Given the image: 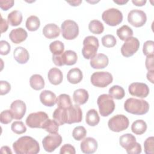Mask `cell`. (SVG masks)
I'll return each instance as SVG.
<instances>
[{
	"mask_svg": "<svg viewBox=\"0 0 154 154\" xmlns=\"http://www.w3.org/2000/svg\"><path fill=\"white\" fill-rule=\"evenodd\" d=\"M13 148L16 154H37L40 152L38 143L29 136L18 138L13 144Z\"/></svg>",
	"mask_w": 154,
	"mask_h": 154,
	"instance_id": "6da1fadb",
	"label": "cell"
},
{
	"mask_svg": "<svg viewBox=\"0 0 154 154\" xmlns=\"http://www.w3.org/2000/svg\"><path fill=\"white\" fill-rule=\"evenodd\" d=\"M124 109L132 114L143 115L149 111V104L145 100L130 97L125 101Z\"/></svg>",
	"mask_w": 154,
	"mask_h": 154,
	"instance_id": "7a4b0ae2",
	"label": "cell"
},
{
	"mask_svg": "<svg viewBox=\"0 0 154 154\" xmlns=\"http://www.w3.org/2000/svg\"><path fill=\"white\" fill-rule=\"evenodd\" d=\"M120 145L128 154H139L141 153V146L136 141V138L131 134H125L119 138Z\"/></svg>",
	"mask_w": 154,
	"mask_h": 154,
	"instance_id": "3957f363",
	"label": "cell"
},
{
	"mask_svg": "<svg viewBox=\"0 0 154 154\" xmlns=\"http://www.w3.org/2000/svg\"><path fill=\"white\" fill-rule=\"evenodd\" d=\"M99 46L97 38L93 35L86 37L83 41L82 54L83 57L87 60L91 59L96 55Z\"/></svg>",
	"mask_w": 154,
	"mask_h": 154,
	"instance_id": "277c9868",
	"label": "cell"
},
{
	"mask_svg": "<svg viewBox=\"0 0 154 154\" xmlns=\"http://www.w3.org/2000/svg\"><path fill=\"white\" fill-rule=\"evenodd\" d=\"M97 103L99 112L103 117L108 116L115 109V103L113 98L107 94L100 95L97 98Z\"/></svg>",
	"mask_w": 154,
	"mask_h": 154,
	"instance_id": "5b68a950",
	"label": "cell"
},
{
	"mask_svg": "<svg viewBox=\"0 0 154 154\" xmlns=\"http://www.w3.org/2000/svg\"><path fill=\"white\" fill-rule=\"evenodd\" d=\"M102 19L108 25L114 26L120 24L123 20V14L118 9L111 8L104 11Z\"/></svg>",
	"mask_w": 154,
	"mask_h": 154,
	"instance_id": "8992f818",
	"label": "cell"
},
{
	"mask_svg": "<svg viewBox=\"0 0 154 154\" xmlns=\"http://www.w3.org/2000/svg\"><path fill=\"white\" fill-rule=\"evenodd\" d=\"M129 125V119L123 114H117L108 120V126L109 129L116 132H119L126 129Z\"/></svg>",
	"mask_w": 154,
	"mask_h": 154,
	"instance_id": "52a82bcc",
	"label": "cell"
},
{
	"mask_svg": "<svg viewBox=\"0 0 154 154\" xmlns=\"http://www.w3.org/2000/svg\"><path fill=\"white\" fill-rule=\"evenodd\" d=\"M61 29L62 36L66 40H73L79 34V26L72 20H64L61 24Z\"/></svg>",
	"mask_w": 154,
	"mask_h": 154,
	"instance_id": "ba28073f",
	"label": "cell"
},
{
	"mask_svg": "<svg viewBox=\"0 0 154 154\" xmlns=\"http://www.w3.org/2000/svg\"><path fill=\"white\" fill-rule=\"evenodd\" d=\"M49 119L48 115L43 111H38L29 114L26 119V125L31 128H42Z\"/></svg>",
	"mask_w": 154,
	"mask_h": 154,
	"instance_id": "9c48e42d",
	"label": "cell"
},
{
	"mask_svg": "<svg viewBox=\"0 0 154 154\" xmlns=\"http://www.w3.org/2000/svg\"><path fill=\"white\" fill-rule=\"evenodd\" d=\"M90 81L94 86L104 88L112 82L113 77L108 72H96L91 75Z\"/></svg>",
	"mask_w": 154,
	"mask_h": 154,
	"instance_id": "30bf717a",
	"label": "cell"
},
{
	"mask_svg": "<svg viewBox=\"0 0 154 154\" xmlns=\"http://www.w3.org/2000/svg\"><path fill=\"white\" fill-rule=\"evenodd\" d=\"M62 143V137L58 134H51L46 136L42 140L43 149L48 152L54 151Z\"/></svg>",
	"mask_w": 154,
	"mask_h": 154,
	"instance_id": "8fae6325",
	"label": "cell"
},
{
	"mask_svg": "<svg viewBox=\"0 0 154 154\" xmlns=\"http://www.w3.org/2000/svg\"><path fill=\"white\" fill-rule=\"evenodd\" d=\"M140 42L136 37H131L125 40V43L122 46L121 53L125 57L132 56L139 49Z\"/></svg>",
	"mask_w": 154,
	"mask_h": 154,
	"instance_id": "7c38bea8",
	"label": "cell"
},
{
	"mask_svg": "<svg viewBox=\"0 0 154 154\" xmlns=\"http://www.w3.org/2000/svg\"><path fill=\"white\" fill-rule=\"evenodd\" d=\"M128 21L132 26L138 28L144 25L147 21V16L143 11L134 9L129 12Z\"/></svg>",
	"mask_w": 154,
	"mask_h": 154,
	"instance_id": "4fadbf2b",
	"label": "cell"
},
{
	"mask_svg": "<svg viewBox=\"0 0 154 154\" xmlns=\"http://www.w3.org/2000/svg\"><path fill=\"white\" fill-rule=\"evenodd\" d=\"M131 95L140 98L146 97L149 93V88L147 84L143 82H133L128 87Z\"/></svg>",
	"mask_w": 154,
	"mask_h": 154,
	"instance_id": "5bb4252c",
	"label": "cell"
},
{
	"mask_svg": "<svg viewBox=\"0 0 154 154\" xmlns=\"http://www.w3.org/2000/svg\"><path fill=\"white\" fill-rule=\"evenodd\" d=\"M82 119V112L79 105H72L66 109V123H79Z\"/></svg>",
	"mask_w": 154,
	"mask_h": 154,
	"instance_id": "9a60e30c",
	"label": "cell"
},
{
	"mask_svg": "<svg viewBox=\"0 0 154 154\" xmlns=\"http://www.w3.org/2000/svg\"><path fill=\"white\" fill-rule=\"evenodd\" d=\"M10 110L13 116V119L20 120L25 114L26 110V104L21 100H16L11 103Z\"/></svg>",
	"mask_w": 154,
	"mask_h": 154,
	"instance_id": "2e32d148",
	"label": "cell"
},
{
	"mask_svg": "<svg viewBox=\"0 0 154 154\" xmlns=\"http://www.w3.org/2000/svg\"><path fill=\"white\" fill-rule=\"evenodd\" d=\"M97 142L92 137H87L81 143V150L84 153L91 154L94 153L97 149Z\"/></svg>",
	"mask_w": 154,
	"mask_h": 154,
	"instance_id": "e0dca14e",
	"label": "cell"
},
{
	"mask_svg": "<svg viewBox=\"0 0 154 154\" xmlns=\"http://www.w3.org/2000/svg\"><path fill=\"white\" fill-rule=\"evenodd\" d=\"M109 63L108 57L102 53L96 54L90 60V66L92 68L96 69H104L106 67Z\"/></svg>",
	"mask_w": 154,
	"mask_h": 154,
	"instance_id": "ac0fdd59",
	"label": "cell"
},
{
	"mask_svg": "<svg viewBox=\"0 0 154 154\" xmlns=\"http://www.w3.org/2000/svg\"><path fill=\"white\" fill-rule=\"evenodd\" d=\"M28 37V33L25 29L22 28L13 29L9 34V38L11 41L16 44H19L26 40Z\"/></svg>",
	"mask_w": 154,
	"mask_h": 154,
	"instance_id": "d6986e66",
	"label": "cell"
},
{
	"mask_svg": "<svg viewBox=\"0 0 154 154\" xmlns=\"http://www.w3.org/2000/svg\"><path fill=\"white\" fill-rule=\"evenodd\" d=\"M40 100L45 106L52 107L57 103V97L54 93L50 90H43L40 94Z\"/></svg>",
	"mask_w": 154,
	"mask_h": 154,
	"instance_id": "ffe728a7",
	"label": "cell"
},
{
	"mask_svg": "<svg viewBox=\"0 0 154 154\" xmlns=\"http://www.w3.org/2000/svg\"><path fill=\"white\" fill-rule=\"evenodd\" d=\"M42 32L46 38L52 39L59 36L60 29L58 26L55 23H49L43 27Z\"/></svg>",
	"mask_w": 154,
	"mask_h": 154,
	"instance_id": "44dd1931",
	"label": "cell"
},
{
	"mask_svg": "<svg viewBox=\"0 0 154 154\" xmlns=\"http://www.w3.org/2000/svg\"><path fill=\"white\" fill-rule=\"evenodd\" d=\"M13 56L15 60L19 64H25L29 58L28 51L21 46L15 48L13 52Z\"/></svg>",
	"mask_w": 154,
	"mask_h": 154,
	"instance_id": "7402d4cb",
	"label": "cell"
},
{
	"mask_svg": "<svg viewBox=\"0 0 154 154\" xmlns=\"http://www.w3.org/2000/svg\"><path fill=\"white\" fill-rule=\"evenodd\" d=\"M48 78L51 84L57 85L63 81V75L62 72L57 67L51 69L48 73Z\"/></svg>",
	"mask_w": 154,
	"mask_h": 154,
	"instance_id": "603a6c76",
	"label": "cell"
},
{
	"mask_svg": "<svg viewBox=\"0 0 154 154\" xmlns=\"http://www.w3.org/2000/svg\"><path fill=\"white\" fill-rule=\"evenodd\" d=\"M61 60L63 66L74 65L78 60L76 53L72 50H67L61 55Z\"/></svg>",
	"mask_w": 154,
	"mask_h": 154,
	"instance_id": "cb8c5ba5",
	"label": "cell"
},
{
	"mask_svg": "<svg viewBox=\"0 0 154 154\" xmlns=\"http://www.w3.org/2000/svg\"><path fill=\"white\" fill-rule=\"evenodd\" d=\"M89 97L88 91L83 88L76 90L73 94V100L77 105H83L85 103Z\"/></svg>",
	"mask_w": 154,
	"mask_h": 154,
	"instance_id": "d4e9b609",
	"label": "cell"
},
{
	"mask_svg": "<svg viewBox=\"0 0 154 154\" xmlns=\"http://www.w3.org/2000/svg\"><path fill=\"white\" fill-rule=\"evenodd\" d=\"M83 75L81 70L78 68L71 69L67 73V81L73 84H78L82 79Z\"/></svg>",
	"mask_w": 154,
	"mask_h": 154,
	"instance_id": "484cf974",
	"label": "cell"
},
{
	"mask_svg": "<svg viewBox=\"0 0 154 154\" xmlns=\"http://www.w3.org/2000/svg\"><path fill=\"white\" fill-rule=\"evenodd\" d=\"M29 84L34 90H40L44 88L45 81L40 75L34 74L29 78Z\"/></svg>",
	"mask_w": 154,
	"mask_h": 154,
	"instance_id": "4316f807",
	"label": "cell"
},
{
	"mask_svg": "<svg viewBox=\"0 0 154 154\" xmlns=\"http://www.w3.org/2000/svg\"><path fill=\"white\" fill-rule=\"evenodd\" d=\"M22 14L20 11L14 10L10 12L7 16L8 23L13 26H16L19 25L22 22Z\"/></svg>",
	"mask_w": 154,
	"mask_h": 154,
	"instance_id": "83f0119b",
	"label": "cell"
},
{
	"mask_svg": "<svg viewBox=\"0 0 154 154\" xmlns=\"http://www.w3.org/2000/svg\"><path fill=\"white\" fill-rule=\"evenodd\" d=\"M99 116L95 109H91L87 111L85 116V122L87 125L90 126H95L99 123Z\"/></svg>",
	"mask_w": 154,
	"mask_h": 154,
	"instance_id": "f1b7e54d",
	"label": "cell"
},
{
	"mask_svg": "<svg viewBox=\"0 0 154 154\" xmlns=\"http://www.w3.org/2000/svg\"><path fill=\"white\" fill-rule=\"evenodd\" d=\"M66 109L58 107L53 112V119L58 123L59 126L66 123Z\"/></svg>",
	"mask_w": 154,
	"mask_h": 154,
	"instance_id": "f546056e",
	"label": "cell"
},
{
	"mask_svg": "<svg viewBox=\"0 0 154 154\" xmlns=\"http://www.w3.org/2000/svg\"><path fill=\"white\" fill-rule=\"evenodd\" d=\"M147 128L146 123L143 120H137L131 125V130L136 135H142L146 132Z\"/></svg>",
	"mask_w": 154,
	"mask_h": 154,
	"instance_id": "4dcf8cb0",
	"label": "cell"
},
{
	"mask_svg": "<svg viewBox=\"0 0 154 154\" xmlns=\"http://www.w3.org/2000/svg\"><path fill=\"white\" fill-rule=\"evenodd\" d=\"M40 25V21L36 16L32 15L28 17L26 20V28L29 31H35L38 29Z\"/></svg>",
	"mask_w": 154,
	"mask_h": 154,
	"instance_id": "1f68e13d",
	"label": "cell"
},
{
	"mask_svg": "<svg viewBox=\"0 0 154 154\" xmlns=\"http://www.w3.org/2000/svg\"><path fill=\"white\" fill-rule=\"evenodd\" d=\"M109 95L112 98L117 100L123 99L125 96V91L123 88L120 85H114L109 89Z\"/></svg>",
	"mask_w": 154,
	"mask_h": 154,
	"instance_id": "d6a6232c",
	"label": "cell"
},
{
	"mask_svg": "<svg viewBox=\"0 0 154 154\" xmlns=\"http://www.w3.org/2000/svg\"><path fill=\"white\" fill-rule=\"evenodd\" d=\"M116 33L119 38L123 41L133 35V31L132 28L126 25H124L117 29Z\"/></svg>",
	"mask_w": 154,
	"mask_h": 154,
	"instance_id": "836d02e7",
	"label": "cell"
},
{
	"mask_svg": "<svg viewBox=\"0 0 154 154\" xmlns=\"http://www.w3.org/2000/svg\"><path fill=\"white\" fill-rule=\"evenodd\" d=\"M57 104L58 107L62 108H68L72 105L71 99L67 94H61L57 98Z\"/></svg>",
	"mask_w": 154,
	"mask_h": 154,
	"instance_id": "e575fe53",
	"label": "cell"
},
{
	"mask_svg": "<svg viewBox=\"0 0 154 154\" xmlns=\"http://www.w3.org/2000/svg\"><path fill=\"white\" fill-rule=\"evenodd\" d=\"M49 49L52 55H59L63 53L64 50V45L63 43L60 40L52 42L49 45Z\"/></svg>",
	"mask_w": 154,
	"mask_h": 154,
	"instance_id": "d590c367",
	"label": "cell"
},
{
	"mask_svg": "<svg viewBox=\"0 0 154 154\" xmlns=\"http://www.w3.org/2000/svg\"><path fill=\"white\" fill-rule=\"evenodd\" d=\"M88 29L90 32L95 34H100L104 31L103 23L98 20H92L88 24Z\"/></svg>",
	"mask_w": 154,
	"mask_h": 154,
	"instance_id": "8d00e7d4",
	"label": "cell"
},
{
	"mask_svg": "<svg viewBox=\"0 0 154 154\" xmlns=\"http://www.w3.org/2000/svg\"><path fill=\"white\" fill-rule=\"evenodd\" d=\"M59 128V125L58 123L54 119H48L45 124L43 125V126L42 129H45L46 132L50 133V134H55L57 133L58 131Z\"/></svg>",
	"mask_w": 154,
	"mask_h": 154,
	"instance_id": "74e56055",
	"label": "cell"
},
{
	"mask_svg": "<svg viewBox=\"0 0 154 154\" xmlns=\"http://www.w3.org/2000/svg\"><path fill=\"white\" fill-rule=\"evenodd\" d=\"M87 131L84 126H78L75 127L72 132V136L76 141L82 140L86 135Z\"/></svg>",
	"mask_w": 154,
	"mask_h": 154,
	"instance_id": "f35d334b",
	"label": "cell"
},
{
	"mask_svg": "<svg viewBox=\"0 0 154 154\" xmlns=\"http://www.w3.org/2000/svg\"><path fill=\"white\" fill-rule=\"evenodd\" d=\"M116 38L111 34H106L102 37V43L106 48H112L116 45Z\"/></svg>",
	"mask_w": 154,
	"mask_h": 154,
	"instance_id": "ab89813d",
	"label": "cell"
},
{
	"mask_svg": "<svg viewBox=\"0 0 154 154\" xmlns=\"http://www.w3.org/2000/svg\"><path fill=\"white\" fill-rule=\"evenodd\" d=\"M11 129L12 131L16 134H22L26 131L25 125L21 121L14 122L11 126Z\"/></svg>",
	"mask_w": 154,
	"mask_h": 154,
	"instance_id": "60d3db41",
	"label": "cell"
},
{
	"mask_svg": "<svg viewBox=\"0 0 154 154\" xmlns=\"http://www.w3.org/2000/svg\"><path fill=\"white\" fill-rule=\"evenodd\" d=\"M144 152L146 154H153L154 153V137H149L144 142Z\"/></svg>",
	"mask_w": 154,
	"mask_h": 154,
	"instance_id": "b9f144b4",
	"label": "cell"
},
{
	"mask_svg": "<svg viewBox=\"0 0 154 154\" xmlns=\"http://www.w3.org/2000/svg\"><path fill=\"white\" fill-rule=\"evenodd\" d=\"M143 52L144 55H152L154 54V42L147 40L144 42L143 47Z\"/></svg>",
	"mask_w": 154,
	"mask_h": 154,
	"instance_id": "7bdbcfd3",
	"label": "cell"
},
{
	"mask_svg": "<svg viewBox=\"0 0 154 154\" xmlns=\"http://www.w3.org/2000/svg\"><path fill=\"white\" fill-rule=\"evenodd\" d=\"M13 119V116L11 112V110L6 109L2 111L0 114V122L2 124H8Z\"/></svg>",
	"mask_w": 154,
	"mask_h": 154,
	"instance_id": "ee69618b",
	"label": "cell"
},
{
	"mask_svg": "<svg viewBox=\"0 0 154 154\" xmlns=\"http://www.w3.org/2000/svg\"><path fill=\"white\" fill-rule=\"evenodd\" d=\"M11 49L10 44L5 40H1L0 42V54L2 55L8 54Z\"/></svg>",
	"mask_w": 154,
	"mask_h": 154,
	"instance_id": "f6af8a7d",
	"label": "cell"
},
{
	"mask_svg": "<svg viewBox=\"0 0 154 154\" xmlns=\"http://www.w3.org/2000/svg\"><path fill=\"white\" fill-rule=\"evenodd\" d=\"M76 153L75 147L70 144H64L60 149V154H75Z\"/></svg>",
	"mask_w": 154,
	"mask_h": 154,
	"instance_id": "bcb514c9",
	"label": "cell"
},
{
	"mask_svg": "<svg viewBox=\"0 0 154 154\" xmlns=\"http://www.w3.org/2000/svg\"><path fill=\"white\" fill-rule=\"evenodd\" d=\"M11 90L10 83L6 81H0V94L4 95L9 93Z\"/></svg>",
	"mask_w": 154,
	"mask_h": 154,
	"instance_id": "7dc6e473",
	"label": "cell"
},
{
	"mask_svg": "<svg viewBox=\"0 0 154 154\" xmlns=\"http://www.w3.org/2000/svg\"><path fill=\"white\" fill-rule=\"evenodd\" d=\"M153 57L154 55H149L147 56L145 62V65L147 70L148 71L154 70V64H153Z\"/></svg>",
	"mask_w": 154,
	"mask_h": 154,
	"instance_id": "c3c4849f",
	"label": "cell"
},
{
	"mask_svg": "<svg viewBox=\"0 0 154 154\" xmlns=\"http://www.w3.org/2000/svg\"><path fill=\"white\" fill-rule=\"evenodd\" d=\"M14 1H0V7L2 10L7 11L11 8L14 5Z\"/></svg>",
	"mask_w": 154,
	"mask_h": 154,
	"instance_id": "681fc988",
	"label": "cell"
},
{
	"mask_svg": "<svg viewBox=\"0 0 154 154\" xmlns=\"http://www.w3.org/2000/svg\"><path fill=\"white\" fill-rule=\"evenodd\" d=\"M8 28V22L1 16V32L3 33L7 31Z\"/></svg>",
	"mask_w": 154,
	"mask_h": 154,
	"instance_id": "f907efd6",
	"label": "cell"
},
{
	"mask_svg": "<svg viewBox=\"0 0 154 154\" xmlns=\"http://www.w3.org/2000/svg\"><path fill=\"white\" fill-rule=\"evenodd\" d=\"M146 0H132V2L136 6H138V7H141L145 5V4L146 3Z\"/></svg>",
	"mask_w": 154,
	"mask_h": 154,
	"instance_id": "816d5d0a",
	"label": "cell"
},
{
	"mask_svg": "<svg viewBox=\"0 0 154 154\" xmlns=\"http://www.w3.org/2000/svg\"><path fill=\"white\" fill-rule=\"evenodd\" d=\"M153 77H154V70L148 71V72L147 73V78L152 84L154 82Z\"/></svg>",
	"mask_w": 154,
	"mask_h": 154,
	"instance_id": "f5cc1de1",
	"label": "cell"
},
{
	"mask_svg": "<svg viewBox=\"0 0 154 154\" xmlns=\"http://www.w3.org/2000/svg\"><path fill=\"white\" fill-rule=\"evenodd\" d=\"M1 152L2 153H10V154L12 153V152H11L10 148L7 146H2L1 148Z\"/></svg>",
	"mask_w": 154,
	"mask_h": 154,
	"instance_id": "db71d44e",
	"label": "cell"
},
{
	"mask_svg": "<svg viewBox=\"0 0 154 154\" xmlns=\"http://www.w3.org/2000/svg\"><path fill=\"white\" fill-rule=\"evenodd\" d=\"M67 3L70 4L72 6H78L80 5V4L82 2V1L81 0H76V1H66Z\"/></svg>",
	"mask_w": 154,
	"mask_h": 154,
	"instance_id": "11a10c76",
	"label": "cell"
},
{
	"mask_svg": "<svg viewBox=\"0 0 154 154\" xmlns=\"http://www.w3.org/2000/svg\"><path fill=\"white\" fill-rule=\"evenodd\" d=\"M114 1V2H115V3H116V4H119V5H123V4H126V3H127L128 2V0H126V1H125V0H117V1Z\"/></svg>",
	"mask_w": 154,
	"mask_h": 154,
	"instance_id": "9f6ffc18",
	"label": "cell"
}]
</instances>
